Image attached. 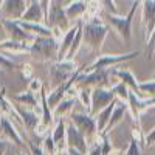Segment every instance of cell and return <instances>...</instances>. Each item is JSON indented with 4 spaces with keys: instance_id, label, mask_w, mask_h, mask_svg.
<instances>
[{
    "instance_id": "cell-1",
    "label": "cell",
    "mask_w": 155,
    "mask_h": 155,
    "mask_svg": "<svg viewBox=\"0 0 155 155\" xmlns=\"http://www.w3.org/2000/svg\"><path fill=\"white\" fill-rule=\"evenodd\" d=\"M107 34L109 27L96 17H90L85 23H82V44H85L92 51H101Z\"/></svg>"
},
{
    "instance_id": "cell-2",
    "label": "cell",
    "mask_w": 155,
    "mask_h": 155,
    "mask_svg": "<svg viewBox=\"0 0 155 155\" xmlns=\"http://www.w3.org/2000/svg\"><path fill=\"white\" fill-rule=\"evenodd\" d=\"M140 3H141V0H134V3H132L130 9H129L127 16L112 14V12H107V11L102 12V17L106 19V22L116 31V34H118L124 42H129L130 37H132V22H134L135 11H137Z\"/></svg>"
},
{
    "instance_id": "cell-3",
    "label": "cell",
    "mask_w": 155,
    "mask_h": 155,
    "mask_svg": "<svg viewBox=\"0 0 155 155\" xmlns=\"http://www.w3.org/2000/svg\"><path fill=\"white\" fill-rule=\"evenodd\" d=\"M58 47L53 36H36L30 44V54L42 62L58 61Z\"/></svg>"
},
{
    "instance_id": "cell-4",
    "label": "cell",
    "mask_w": 155,
    "mask_h": 155,
    "mask_svg": "<svg viewBox=\"0 0 155 155\" xmlns=\"http://www.w3.org/2000/svg\"><path fill=\"white\" fill-rule=\"evenodd\" d=\"M70 123H73L78 130L85 137L88 144L93 143L98 138V129H96L95 116L90 115L88 112H71L70 113Z\"/></svg>"
},
{
    "instance_id": "cell-5",
    "label": "cell",
    "mask_w": 155,
    "mask_h": 155,
    "mask_svg": "<svg viewBox=\"0 0 155 155\" xmlns=\"http://www.w3.org/2000/svg\"><path fill=\"white\" fill-rule=\"evenodd\" d=\"M140 54V51H130V53H126V54H99L88 67L81 68L84 73H90V71H95V70H107L109 67H115L118 64H123L126 61H130L134 58H137Z\"/></svg>"
},
{
    "instance_id": "cell-6",
    "label": "cell",
    "mask_w": 155,
    "mask_h": 155,
    "mask_svg": "<svg viewBox=\"0 0 155 155\" xmlns=\"http://www.w3.org/2000/svg\"><path fill=\"white\" fill-rule=\"evenodd\" d=\"M76 70H78V65L73 59L54 61L50 67V78H51V81H53V87L65 84L76 73Z\"/></svg>"
},
{
    "instance_id": "cell-7",
    "label": "cell",
    "mask_w": 155,
    "mask_h": 155,
    "mask_svg": "<svg viewBox=\"0 0 155 155\" xmlns=\"http://www.w3.org/2000/svg\"><path fill=\"white\" fill-rule=\"evenodd\" d=\"M44 23L50 30L51 28H59L64 33L71 27V20L67 17L64 8L59 6L58 3H54V2H50V8H48V12L45 16V22Z\"/></svg>"
},
{
    "instance_id": "cell-8",
    "label": "cell",
    "mask_w": 155,
    "mask_h": 155,
    "mask_svg": "<svg viewBox=\"0 0 155 155\" xmlns=\"http://www.w3.org/2000/svg\"><path fill=\"white\" fill-rule=\"evenodd\" d=\"M116 99L112 88L107 87H95L92 88V104H90V115H96L101 109H104L107 104Z\"/></svg>"
},
{
    "instance_id": "cell-9",
    "label": "cell",
    "mask_w": 155,
    "mask_h": 155,
    "mask_svg": "<svg viewBox=\"0 0 155 155\" xmlns=\"http://www.w3.org/2000/svg\"><path fill=\"white\" fill-rule=\"evenodd\" d=\"M2 27L8 36V39L11 41H19V42H31L33 41V36L30 33H27L22 27L19 20H9V19H2Z\"/></svg>"
},
{
    "instance_id": "cell-10",
    "label": "cell",
    "mask_w": 155,
    "mask_h": 155,
    "mask_svg": "<svg viewBox=\"0 0 155 155\" xmlns=\"http://www.w3.org/2000/svg\"><path fill=\"white\" fill-rule=\"evenodd\" d=\"M27 0H3L0 6V16L9 20H19L27 9Z\"/></svg>"
},
{
    "instance_id": "cell-11",
    "label": "cell",
    "mask_w": 155,
    "mask_h": 155,
    "mask_svg": "<svg viewBox=\"0 0 155 155\" xmlns=\"http://www.w3.org/2000/svg\"><path fill=\"white\" fill-rule=\"evenodd\" d=\"M0 138L8 141V143L16 144V146H20L23 143L19 130L16 129V126L12 124V121L8 118L6 115L0 116Z\"/></svg>"
},
{
    "instance_id": "cell-12",
    "label": "cell",
    "mask_w": 155,
    "mask_h": 155,
    "mask_svg": "<svg viewBox=\"0 0 155 155\" xmlns=\"http://www.w3.org/2000/svg\"><path fill=\"white\" fill-rule=\"evenodd\" d=\"M65 140H67V147H71V149H76L82 153H87V149H88V143L85 137L78 130L76 126L73 123H68L67 124V135H65Z\"/></svg>"
},
{
    "instance_id": "cell-13",
    "label": "cell",
    "mask_w": 155,
    "mask_h": 155,
    "mask_svg": "<svg viewBox=\"0 0 155 155\" xmlns=\"http://www.w3.org/2000/svg\"><path fill=\"white\" fill-rule=\"evenodd\" d=\"M11 107H12V110L17 113L20 123L27 127L28 130H34V127L37 126V123L41 121V118H39L37 113H36V110L27 109V107L17 104V102H14V101H11Z\"/></svg>"
},
{
    "instance_id": "cell-14",
    "label": "cell",
    "mask_w": 155,
    "mask_h": 155,
    "mask_svg": "<svg viewBox=\"0 0 155 155\" xmlns=\"http://www.w3.org/2000/svg\"><path fill=\"white\" fill-rule=\"evenodd\" d=\"M143 2V14H141V23L144 27V36L146 39L150 36L153 27H155V0H141Z\"/></svg>"
},
{
    "instance_id": "cell-15",
    "label": "cell",
    "mask_w": 155,
    "mask_h": 155,
    "mask_svg": "<svg viewBox=\"0 0 155 155\" xmlns=\"http://www.w3.org/2000/svg\"><path fill=\"white\" fill-rule=\"evenodd\" d=\"M22 22H33V23H44L45 22V14L44 9L39 3V0H34V2H30L27 5V9L22 14V17L19 19Z\"/></svg>"
},
{
    "instance_id": "cell-16",
    "label": "cell",
    "mask_w": 155,
    "mask_h": 155,
    "mask_svg": "<svg viewBox=\"0 0 155 155\" xmlns=\"http://www.w3.org/2000/svg\"><path fill=\"white\" fill-rule=\"evenodd\" d=\"M78 25H79V22L71 25V27L65 33H64V36L59 39V42H58V45H59L58 47V61H64V59L67 58L68 50H70L71 42H73V37H74V34L78 31Z\"/></svg>"
},
{
    "instance_id": "cell-17",
    "label": "cell",
    "mask_w": 155,
    "mask_h": 155,
    "mask_svg": "<svg viewBox=\"0 0 155 155\" xmlns=\"http://www.w3.org/2000/svg\"><path fill=\"white\" fill-rule=\"evenodd\" d=\"M65 135H67V123L65 120H58V124L54 127L53 134H51V137H53L54 143L58 146V150L59 153L62 152H67V140H65Z\"/></svg>"
},
{
    "instance_id": "cell-18",
    "label": "cell",
    "mask_w": 155,
    "mask_h": 155,
    "mask_svg": "<svg viewBox=\"0 0 155 155\" xmlns=\"http://www.w3.org/2000/svg\"><path fill=\"white\" fill-rule=\"evenodd\" d=\"M65 14L70 20H78L84 19L85 12H87V2H82V0H73L70 5H67L64 8Z\"/></svg>"
},
{
    "instance_id": "cell-19",
    "label": "cell",
    "mask_w": 155,
    "mask_h": 155,
    "mask_svg": "<svg viewBox=\"0 0 155 155\" xmlns=\"http://www.w3.org/2000/svg\"><path fill=\"white\" fill-rule=\"evenodd\" d=\"M0 51H8L12 54H30V44L6 39V41L0 42Z\"/></svg>"
},
{
    "instance_id": "cell-20",
    "label": "cell",
    "mask_w": 155,
    "mask_h": 155,
    "mask_svg": "<svg viewBox=\"0 0 155 155\" xmlns=\"http://www.w3.org/2000/svg\"><path fill=\"white\" fill-rule=\"evenodd\" d=\"M41 96H36V93H33L31 90H27V92H22L19 95H16L14 98H12V101L17 102V104L27 107V109H31V110H36L39 109V104H41Z\"/></svg>"
},
{
    "instance_id": "cell-21",
    "label": "cell",
    "mask_w": 155,
    "mask_h": 155,
    "mask_svg": "<svg viewBox=\"0 0 155 155\" xmlns=\"http://www.w3.org/2000/svg\"><path fill=\"white\" fill-rule=\"evenodd\" d=\"M116 101L118 99H113L110 104H107L104 109H101L96 115H95V121H96V129H98V135H102V132H104V129L110 120V115H112V110L116 104Z\"/></svg>"
},
{
    "instance_id": "cell-22",
    "label": "cell",
    "mask_w": 155,
    "mask_h": 155,
    "mask_svg": "<svg viewBox=\"0 0 155 155\" xmlns=\"http://www.w3.org/2000/svg\"><path fill=\"white\" fill-rule=\"evenodd\" d=\"M126 112H127V106H124V104H121V102L116 101V104H115V107L112 110V115H110V120H109V123H107V126L104 129V132H102V135H107L109 132H112V129L118 123L123 121Z\"/></svg>"
},
{
    "instance_id": "cell-23",
    "label": "cell",
    "mask_w": 155,
    "mask_h": 155,
    "mask_svg": "<svg viewBox=\"0 0 155 155\" xmlns=\"http://www.w3.org/2000/svg\"><path fill=\"white\" fill-rule=\"evenodd\" d=\"M74 101H76V98H73V96H65V98H64L59 104L53 109L54 120H64L65 116H68L73 112Z\"/></svg>"
},
{
    "instance_id": "cell-24",
    "label": "cell",
    "mask_w": 155,
    "mask_h": 155,
    "mask_svg": "<svg viewBox=\"0 0 155 155\" xmlns=\"http://www.w3.org/2000/svg\"><path fill=\"white\" fill-rule=\"evenodd\" d=\"M19 23H20V27L27 33H30L33 37H36V36H51V30L45 23H33V22H22V20H19Z\"/></svg>"
},
{
    "instance_id": "cell-25",
    "label": "cell",
    "mask_w": 155,
    "mask_h": 155,
    "mask_svg": "<svg viewBox=\"0 0 155 155\" xmlns=\"http://www.w3.org/2000/svg\"><path fill=\"white\" fill-rule=\"evenodd\" d=\"M39 96H41V107H42L41 123H42L44 126L50 127L51 124H53V121H54V116H53V110L50 109L48 102H47V92H45V88H42V90H41Z\"/></svg>"
},
{
    "instance_id": "cell-26",
    "label": "cell",
    "mask_w": 155,
    "mask_h": 155,
    "mask_svg": "<svg viewBox=\"0 0 155 155\" xmlns=\"http://www.w3.org/2000/svg\"><path fill=\"white\" fill-rule=\"evenodd\" d=\"M67 88H68L67 84H61L58 87H53V90H51L50 93H47V102H48V106H50L51 110H53L64 98H65Z\"/></svg>"
},
{
    "instance_id": "cell-27",
    "label": "cell",
    "mask_w": 155,
    "mask_h": 155,
    "mask_svg": "<svg viewBox=\"0 0 155 155\" xmlns=\"http://www.w3.org/2000/svg\"><path fill=\"white\" fill-rule=\"evenodd\" d=\"M112 74L116 76L120 79V82H123L124 85H127L130 90L138 92V81L135 79V76L129 70H118V68H115V70H112Z\"/></svg>"
},
{
    "instance_id": "cell-28",
    "label": "cell",
    "mask_w": 155,
    "mask_h": 155,
    "mask_svg": "<svg viewBox=\"0 0 155 155\" xmlns=\"http://www.w3.org/2000/svg\"><path fill=\"white\" fill-rule=\"evenodd\" d=\"M81 45H82V22H79V25H78V31H76V34H74V37H73L71 47H70V50H68V54H67L65 59H73V58L76 56V53L79 51Z\"/></svg>"
},
{
    "instance_id": "cell-29",
    "label": "cell",
    "mask_w": 155,
    "mask_h": 155,
    "mask_svg": "<svg viewBox=\"0 0 155 155\" xmlns=\"http://www.w3.org/2000/svg\"><path fill=\"white\" fill-rule=\"evenodd\" d=\"M78 99L81 101L85 112L90 113V104H92V88L90 87H82L78 90Z\"/></svg>"
},
{
    "instance_id": "cell-30",
    "label": "cell",
    "mask_w": 155,
    "mask_h": 155,
    "mask_svg": "<svg viewBox=\"0 0 155 155\" xmlns=\"http://www.w3.org/2000/svg\"><path fill=\"white\" fill-rule=\"evenodd\" d=\"M42 152L45 155H59V150H58V146L54 143V140L51 135H47L42 141V146H41Z\"/></svg>"
},
{
    "instance_id": "cell-31",
    "label": "cell",
    "mask_w": 155,
    "mask_h": 155,
    "mask_svg": "<svg viewBox=\"0 0 155 155\" xmlns=\"http://www.w3.org/2000/svg\"><path fill=\"white\" fill-rule=\"evenodd\" d=\"M112 90H113L116 99H121L123 102H124V101H126V102L129 101V92H130V88H129L127 85H124L123 82H118L116 85H113Z\"/></svg>"
},
{
    "instance_id": "cell-32",
    "label": "cell",
    "mask_w": 155,
    "mask_h": 155,
    "mask_svg": "<svg viewBox=\"0 0 155 155\" xmlns=\"http://www.w3.org/2000/svg\"><path fill=\"white\" fill-rule=\"evenodd\" d=\"M138 93L144 96H155V81H146V82H138Z\"/></svg>"
},
{
    "instance_id": "cell-33",
    "label": "cell",
    "mask_w": 155,
    "mask_h": 155,
    "mask_svg": "<svg viewBox=\"0 0 155 155\" xmlns=\"http://www.w3.org/2000/svg\"><path fill=\"white\" fill-rule=\"evenodd\" d=\"M14 68H16V62L0 53V70L9 71V70H14Z\"/></svg>"
},
{
    "instance_id": "cell-34",
    "label": "cell",
    "mask_w": 155,
    "mask_h": 155,
    "mask_svg": "<svg viewBox=\"0 0 155 155\" xmlns=\"http://www.w3.org/2000/svg\"><path fill=\"white\" fill-rule=\"evenodd\" d=\"M87 155H102V152H101V135H98V138L93 143L88 144Z\"/></svg>"
},
{
    "instance_id": "cell-35",
    "label": "cell",
    "mask_w": 155,
    "mask_h": 155,
    "mask_svg": "<svg viewBox=\"0 0 155 155\" xmlns=\"http://www.w3.org/2000/svg\"><path fill=\"white\" fill-rule=\"evenodd\" d=\"M99 5L104 8V11L112 12V14H118V8H116L115 0H98Z\"/></svg>"
},
{
    "instance_id": "cell-36",
    "label": "cell",
    "mask_w": 155,
    "mask_h": 155,
    "mask_svg": "<svg viewBox=\"0 0 155 155\" xmlns=\"http://www.w3.org/2000/svg\"><path fill=\"white\" fill-rule=\"evenodd\" d=\"M126 155H141V147H140V141H137L135 138L130 140V144L126 152Z\"/></svg>"
},
{
    "instance_id": "cell-37",
    "label": "cell",
    "mask_w": 155,
    "mask_h": 155,
    "mask_svg": "<svg viewBox=\"0 0 155 155\" xmlns=\"http://www.w3.org/2000/svg\"><path fill=\"white\" fill-rule=\"evenodd\" d=\"M42 88H44L42 81L37 79V78H31V79H30V85H28V90H31L33 93H37V95H39Z\"/></svg>"
},
{
    "instance_id": "cell-38",
    "label": "cell",
    "mask_w": 155,
    "mask_h": 155,
    "mask_svg": "<svg viewBox=\"0 0 155 155\" xmlns=\"http://www.w3.org/2000/svg\"><path fill=\"white\" fill-rule=\"evenodd\" d=\"M146 41H147V54H149V58H152L153 51H155V27H153L150 36L146 39Z\"/></svg>"
},
{
    "instance_id": "cell-39",
    "label": "cell",
    "mask_w": 155,
    "mask_h": 155,
    "mask_svg": "<svg viewBox=\"0 0 155 155\" xmlns=\"http://www.w3.org/2000/svg\"><path fill=\"white\" fill-rule=\"evenodd\" d=\"M22 74H23L25 79H31V78H33V67L30 65V64L22 65Z\"/></svg>"
},
{
    "instance_id": "cell-40",
    "label": "cell",
    "mask_w": 155,
    "mask_h": 155,
    "mask_svg": "<svg viewBox=\"0 0 155 155\" xmlns=\"http://www.w3.org/2000/svg\"><path fill=\"white\" fill-rule=\"evenodd\" d=\"M144 141H146V143H144L146 146H153V144H155V127L147 134V137H146Z\"/></svg>"
},
{
    "instance_id": "cell-41",
    "label": "cell",
    "mask_w": 155,
    "mask_h": 155,
    "mask_svg": "<svg viewBox=\"0 0 155 155\" xmlns=\"http://www.w3.org/2000/svg\"><path fill=\"white\" fill-rule=\"evenodd\" d=\"M30 150H31V155H45L42 152V149L39 146H36L34 143H30Z\"/></svg>"
},
{
    "instance_id": "cell-42",
    "label": "cell",
    "mask_w": 155,
    "mask_h": 155,
    "mask_svg": "<svg viewBox=\"0 0 155 155\" xmlns=\"http://www.w3.org/2000/svg\"><path fill=\"white\" fill-rule=\"evenodd\" d=\"M8 141L0 138V155H6V149H8Z\"/></svg>"
},
{
    "instance_id": "cell-43",
    "label": "cell",
    "mask_w": 155,
    "mask_h": 155,
    "mask_svg": "<svg viewBox=\"0 0 155 155\" xmlns=\"http://www.w3.org/2000/svg\"><path fill=\"white\" fill-rule=\"evenodd\" d=\"M51 2H54V3H58L59 6H62V8H65L67 5H70L73 0H51Z\"/></svg>"
},
{
    "instance_id": "cell-44",
    "label": "cell",
    "mask_w": 155,
    "mask_h": 155,
    "mask_svg": "<svg viewBox=\"0 0 155 155\" xmlns=\"http://www.w3.org/2000/svg\"><path fill=\"white\" fill-rule=\"evenodd\" d=\"M65 155H87V153H82V152H79V150H76V149L68 147L67 152H65Z\"/></svg>"
},
{
    "instance_id": "cell-45",
    "label": "cell",
    "mask_w": 155,
    "mask_h": 155,
    "mask_svg": "<svg viewBox=\"0 0 155 155\" xmlns=\"http://www.w3.org/2000/svg\"><path fill=\"white\" fill-rule=\"evenodd\" d=\"M109 155H120V153H116V152H113V150H112V152H110Z\"/></svg>"
},
{
    "instance_id": "cell-46",
    "label": "cell",
    "mask_w": 155,
    "mask_h": 155,
    "mask_svg": "<svg viewBox=\"0 0 155 155\" xmlns=\"http://www.w3.org/2000/svg\"><path fill=\"white\" fill-rule=\"evenodd\" d=\"M17 155H25V153H23V152H19V153H17Z\"/></svg>"
},
{
    "instance_id": "cell-47",
    "label": "cell",
    "mask_w": 155,
    "mask_h": 155,
    "mask_svg": "<svg viewBox=\"0 0 155 155\" xmlns=\"http://www.w3.org/2000/svg\"><path fill=\"white\" fill-rule=\"evenodd\" d=\"M30 2H34V0H27V3H30Z\"/></svg>"
},
{
    "instance_id": "cell-48",
    "label": "cell",
    "mask_w": 155,
    "mask_h": 155,
    "mask_svg": "<svg viewBox=\"0 0 155 155\" xmlns=\"http://www.w3.org/2000/svg\"><path fill=\"white\" fill-rule=\"evenodd\" d=\"M2 3H3V0H0V6H2Z\"/></svg>"
},
{
    "instance_id": "cell-49",
    "label": "cell",
    "mask_w": 155,
    "mask_h": 155,
    "mask_svg": "<svg viewBox=\"0 0 155 155\" xmlns=\"http://www.w3.org/2000/svg\"><path fill=\"white\" fill-rule=\"evenodd\" d=\"M82 2H90V0H82Z\"/></svg>"
},
{
    "instance_id": "cell-50",
    "label": "cell",
    "mask_w": 155,
    "mask_h": 155,
    "mask_svg": "<svg viewBox=\"0 0 155 155\" xmlns=\"http://www.w3.org/2000/svg\"><path fill=\"white\" fill-rule=\"evenodd\" d=\"M0 116H2V115H0Z\"/></svg>"
}]
</instances>
